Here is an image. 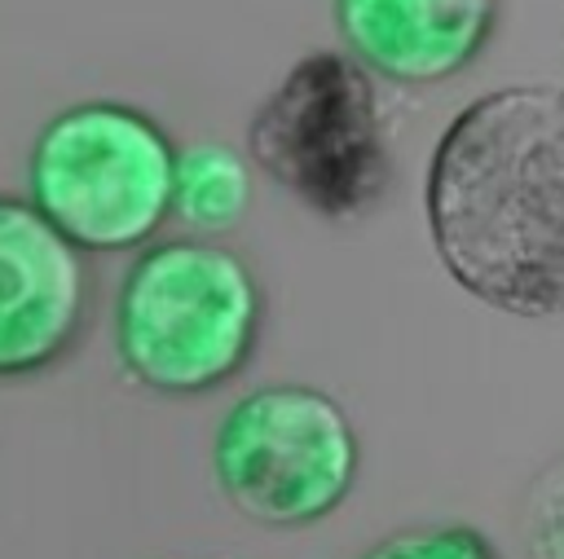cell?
<instances>
[{
	"instance_id": "cell-1",
	"label": "cell",
	"mask_w": 564,
	"mask_h": 559,
	"mask_svg": "<svg viewBox=\"0 0 564 559\" xmlns=\"http://www.w3.org/2000/svg\"><path fill=\"white\" fill-rule=\"evenodd\" d=\"M427 233L445 273L511 317H564V84H511L441 132Z\"/></svg>"
},
{
	"instance_id": "cell-2",
	"label": "cell",
	"mask_w": 564,
	"mask_h": 559,
	"mask_svg": "<svg viewBox=\"0 0 564 559\" xmlns=\"http://www.w3.org/2000/svg\"><path fill=\"white\" fill-rule=\"evenodd\" d=\"M260 282L220 242L172 238L145 246L115 299L123 370L163 396H203L229 383L256 352Z\"/></svg>"
},
{
	"instance_id": "cell-3",
	"label": "cell",
	"mask_w": 564,
	"mask_h": 559,
	"mask_svg": "<svg viewBox=\"0 0 564 559\" xmlns=\"http://www.w3.org/2000/svg\"><path fill=\"white\" fill-rule=\"evenodd\" d=\"M172 163L159 119L123 101H79L40 128L26 202L79 251H132L172 216Z\"/></svg>"
},
{
	"instance_id": "cell-4",
	"label": "cell",
	"mask_w": 564,
	"mask_h": 559,
	"mask_svg": "<svg viewBox=\"0 0 564 559\" xmlns=\"http://www.w3.org/2000/svg\"><path fill=\"white\" fill-rule=\"evenodd\" d=\"M247 154L308 211L326 220L366 216L392 185L375 75L335 48L300 57L251 114Z\"/></svg>"
},
{
	"instance_id": "cell-5",
	"label": "cell",
	"mask_w": 564,
	"mask_h": 559,
	"mask_svg": "<svg viewBox=\"0 0 564 559\" xmlns=\"http://www.w3.org/2000/svg\"><path fill=\"white\" fill-rule=\"evenodd\" d=\"M361 449L344 405L308 383H269L229 405L212 440L225 502L264 528H304L344 506Z\"/></svg>"
},
{
	"instance_id": "cell-6",
	"label": "cell",
	"mask_w": 564,
	"mask_h": 559,
	"mask_svg": "<svg viewBox=\"0 0 564 559\" xmlns=\"http://www.w3.org/2000/svg\"><path fill=\"white\" fill-rule=\"evenodd\" d=\"M93 304L84 251L26 198L0 194V379L53 370L79 339Z\"/></svg>"
},
{
	"instance_id": "cell-7",
	"label": "cell",
	"mask_w": 564,
	"mask_h": 559,
	"mask_svg": "<svg viewBox=\"0 0 564 559\" xmlns=\"http://www.w3.org/2000/svg\"><path fill=\"white\" fill-rule=\"evenodd\" d=\"M344 53L392 84L467 70L498 26V0H335Z\"/></svg>"
},
{
	"instance_id": "cell-8",
	"label": "cell",
	"mask_w": 564,
	"mask_h": 559,
	"mask_svg": "<svg viewBox=\"0 0 564 559\" xmlns=\"http://www.w3.org/2000/svg\"><path fill=\"white\" fill-rule=\"evenodd\" d=\"M251 207L247 158L220 141H198L176 150L172 163V211L198 233L234 229Z\"/></svg>"
},
{
	"instance_id": "cell-9",
	"label": "cell",
	"mask_w": 564,
	"mask_h": 559,
	"mask_svg": "<svg viewBox=\"0 0 564 559\" xmlns=\"http://www.w3.org/2000/svg\"><path fill=\"white\" fill-rule=\"evenodd\" d=\"M357 559H498V550L467 524H436V528H405Z\"/></svg>"
},
{
	"instance_id": "cell-10",
	"label": "cell",
	"mask_w": 564,
	"mask_h": 559,
	"mask_svg": "<svg viewBox=\"0 0 564 559\" xmlns=\"http://www.w3.org/2000/svg\"><path fill=\"white\" fill-rule=\"evenodd\" d=\"M524 550L529 559H564V458L538 471L524 497Z\"/></svg>"
}]
</instances>
